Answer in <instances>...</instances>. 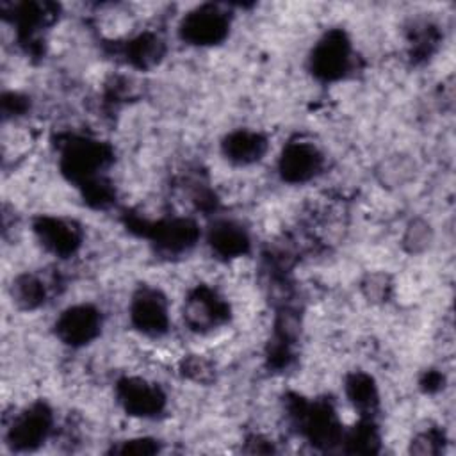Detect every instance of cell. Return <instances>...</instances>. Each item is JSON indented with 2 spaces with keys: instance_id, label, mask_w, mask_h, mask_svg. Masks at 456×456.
<instances>
[{
  "instance_id": "6da1fadb",
  "label": "cell",
  "mask_w": 456,
  "mask_h": 456,
  "mask_svg": "<svg viewBox=\"0 0 456 456\" xmlns=\"http://www.w3.org/2000/svg\"><path fill=\"white\" fill-rule=\"evenodd\" d=\"M100 314L89 305L69 306L57 319V335L64 344L84 346L91 342L100 330Z\"/></svg>"
},
{
  "instance_id": "7a4b0ae2",
  "label": "cell",
  "mask_w": 456,
  "mask_h": 456,
  "mask_svg": "<svg viewBox=\"0 0 456 456\" xmlns=\"http://www.w3.org/2000/svg\"><path fill=\"white\" fill-rule=\"evenodd\" d=\"M228 20L216 7H200L189 12L182 23V36L192 45H216L226 34Z\"/></svg>"
},
{
  "instance_id": "3957f363",
  "label": "cell",
  "mask_w": 456,
  "mask_h": 456,
  "mask_svg": "<svg viewBox=\"0 0 456 456\" xmlns=\"http://www.w3.org/2000/svg\"><path fill=\"white\" fill-rule=\"evenodd\" d=\"M119 403L130 415L151 417L157 415L164 406V394L153 383L141 378H126L118 387Z\"/></svg>"
},
{
  "instance_id": "277c9868",
  "label": "cell",
  "mask_w": 456,
  "mask_h": 456,
  "mask_svg": "<svg viewBox=\"0 0 456 456\" xmlns=\"http://www.w3.org/2000/svg\"><path fill=\"white\" fill-rule=\"evenodd\" d=\"M130 319L146 335L164 333L169 324L164 297L157 290H141L130 305Z\"/></svg>"
},
{
  "instance_id": "5b68a950",
  "label": "cell",
  "mask_w": 456,
  "mask_h": 456,
  "mask_svg": "<svg viewBox=\"0 0 456 456\" xmlns=\"http://www.w3.org/2000/svg\"><path fill=\"white\" fill-rule=\"evenodd\" d=\"M349 62V45L342 34L331 32L317 43L312 55V69L315 75L331 80L338 78Z\"/></svg>"
},
{
  "instance_id": "8992f818",
  "label": "cell",
  "mask_w": 456,
  "mask_h": 456,
  "mask_svg": "<svg viewBox=\"0 0 456 456\" xmlns=\"http://www.w3.org/2000/svg\"><path fill=\"white\" fill-rule=\"evenodd\" d=\"M50 431V413L45 406H34L16 417L9 431V440L16 449L39 445Z\"/></svg>"
},
{
  "instance_id": "52a82bcc",
  "label": "cell",
  "mask_w": 456,
  "mask_h": 456,
  "mask_svg": "<svg viewBox=\"0 0 456 456\" xmlns=\"http://www.w3.org/2000/svg\"><path fill=\"white\" fill-rule=\"evenodd\" d=\"M321 166L317 150L306 142H292L280 159V173L287 182L297 183L310 180Z\"/></svg>"
},
{
  "instance_id": "ba28073f",
  "label": "cell",
  "mask_w": 456,
  "mask_h": 456,
  "mask_svg": "<svg viewBox=\"0 0 456 456\" xmlns=\"http://www.w3.org/2000/svg\"><path fill=\"white\" fill-rule=\"evenodd\" d=\"M36 232L43 244L53 251L55 255H68L73 253L78 246V232L77 228L59 217H43L36 224Z\"/></svg>"
},
{
  "instance_id": "9c48e42d",
  "label": "cell",
  "mask_w": 456,
  "mask_h": 456,
  "mask_svg": "<svg viewBox=\"0 0 456 456\" xmlns=\"http://www.w3.org/2000/svg\"><path fill=\"white\" fill-rule=\"evenodd\" d=\"M103 153L100 144L91 141H78L69 146L64 155V167L73 178H89L102 166Z\"/></svg>"
},
{
  "instance_id": "30bf717a",
  "label": "cell",
  "mask_w": 456,
  "mask_h": 456,
  "mask_svg": "<svg viewBox=\"0 0 456 456\" xmlns=\"http://www.w3.org/2000/svg\"><path fill=\"white\" fill-rule=\"evenodd\" d=\"M208 242L216 253H219L221 256L232 258V256L242 255L249 240L240 224L233 221H219L212 226Z\"/></svg>"
},
{
  "instance_id": "8fae6325",
  "label": "cell",
  "mask_w": 456,
  "mask_h": 456,
  "mask_svg": "<svg viewBox=\"0 0 456 456\" xmlns=\"http://www.w3.org/2000/svg\"><path fill=\"white\" fill-rule=\"evenodd\" d=\"M224 308L221 301L210 290H198L189 301L185 308V315L191 326L194 328H208L217 324L223 319Z\"/></svg>"
},
{
  "instance_id": "7c38bea8",
  "label": "cell",
  "mask_w": 456,
  "mask_h": 456,
  "mask_svg": "<svg viewBox=\"0 0 456 456\" xmlns=\"http://www.w3.org/2000/svg\"><path fill=\"white\" fill-rule=\"evenodd\" d=\"M198 237L196 224L189 219H169L159 224L157 242L167 251H182L194 244Z\"/></svg>"
},
{
  "instance_id": "4fadbf2b",
  "label": "cell",
  "mask_w": 456,
  "mask_h": 456,
  "mask_svg": "<svg viewBox=\"0 0 456 456\" xmlns=\"http://www.w3.org/2000/svg\"><path fill=\"white\" fill-rule=\"evenodd\" d=\"M224 151L228 159L239 164H248L258 160L265 151V139L260 134L240 130L232 134L224 142Z\"/></svg>"
},
{
  "instance_id": "5bb4252c",
  "label": "cell",
  "mask_w": 456,
  "mask_h": 456,
  "mask_svg": "<svg viewBox=\"0 0 456 456\" xmlns=\"http://www.w3.org/2000/svg\"><path fill=\"white\" fill-rule=\"evenodd\" d=\"M12 297L20 306L34 308L45 301V283L32 274L20 276L12 285Z\"/></svg>"
},
{
  "instance_id": "9a60e30c",
  "label": "cell",
  "mask_w": 456,
  "mask_h": 456,
  "mask_svg": "<svg viewBox=\"0 0 456 456\" xmlns=\"http://www.w3.org/2000/svg\"><path fill=\"white\" fill-rule=\"evenodd\" d=\"M160 41L155 36H139L128 46V57L137 66H148L160 57Z\"/></svg>"
},
{
  "instance_id": "2e32d148",
  "label": "cell",
  "mask_w": 456,
  "mask_h": 456,
  "mask_svg": "<svg viewBox=\"0 0 456 456\" xmlns=\"http://www.w3.org/2000/svg\"><path fill=\"white\" fill-rule=\"evenodd\" d=\"M347 390H349L351 401H353L358 408H370L372 403L376 401L374 387H372L370 379L365 378V376H354V378L347 383Z\"/></svg>"
}]
</instances>
